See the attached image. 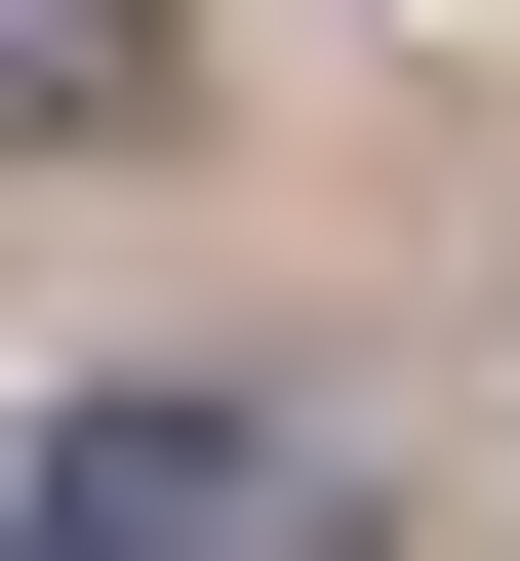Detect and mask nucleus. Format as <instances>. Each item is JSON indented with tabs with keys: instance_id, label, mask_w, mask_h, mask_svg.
Returning <instances> with one entry per match:
<instances>
[{
	"instance_id": "f03ea898",
	"label": "nucleus",
	"mask_w": 520,
	"mask_h": 561,
	"mask_svg": "<svg viewBox=\"0 0 520 561\" xmlns=\"http://www.w3.org/2000/svg\"><path fill=\"white\" fill-rule=\"evenodd\" d=\"M41 121H161V0H0V161Z\"/></svg>"
},
{
	"instance_id": "f257e3e1",
	"label": "nucleus",
	"mask_w": 520,
	"mask_h": 561,
	"mask_svg": "<svg viewBox=\"0 0 520 561\" xmlns=\"http://www.w3.org/2000/svg\"><path fill=\"white\" fill-rule=\"evenodd\" d=\"M0 561H360V481L280 442V401H41Z\"/></svg>"
}]
</instances>
